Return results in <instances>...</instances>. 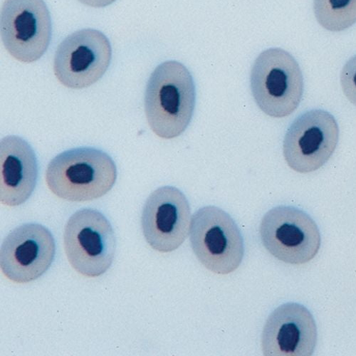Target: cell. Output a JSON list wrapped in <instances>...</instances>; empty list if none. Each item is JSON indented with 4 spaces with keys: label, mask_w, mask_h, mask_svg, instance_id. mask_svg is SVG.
I'll return each mask as SVG.
<instances>
[{
    "label": "cell",
    "mask_w": 356,
    "mask_h": 356,
    "mask_svg": "<svg viewBox=\"0 0 356 356\" xmlns=\"http://www.w3.org/2000/svg\"><path fill=\"white\" fill-rule=\"evenodd\" d=\"M195 102V85L189 70L176 61L163 63L152 74L145 89L148 124L162 138L178 137L192 120Z\"/></svg>",
    "instance_id": "6da1fadb"
},
{
    "label": "cell",
    "mask_w": 356,
    "mask_h": 356,
    "mask_svg": "<svg viewBox=\"0 0 356 356\" xmlns=\"http://www.w3.org/2000/svg\"><path fill=\"white\" fill-rule=\"evenodd\" d=\"M117 168L105 152L94 147L74 148L49 163L46 181L57 197L70 202L100 198L113 187Z\"/></svg>",
    "instance_id": "7a4b0ae2"
},
{
    "label": "cell",
    "mask_w": 356,
    "mask_h": 356,
    "mask_svg": "<svg viewBox=\"0 0 356 356\" xmlns=\"http://www.w3.org/2000/svg\"><path fill=\"white\" fill-rule=\"evenodd\" d=\"M251 90L266 115L284 118L300 104L304 78L298 62L288 51L272 48L261 52L251 71Z\"/></svg>",
    "instance_id": "3957f363"
},
{
    "label": "cell",
    "mask_w": 356,
    "mask_h": 356,
    "mask_svg": "<svg viewBox=\"0 0 356 356\" xmlns=\"http://www.w3.org/2000/svg\"><path fill=\"white\" fill-rule=\"evenodd\" d=\"M191 248L201 264L218 275L235 271L245 256L243 236L232 218L216 206L196 211L190 227Z\"/></svg>",
    "instance_id": "277c9868"
},
{
    "label": "cell",
    "mask_w": 356,
    "mask_h": 356,
    "mask_svg": "<svg viewBox=\"0 0 356 356\" xmlns=\"http://www.w3.org/2000/svg\"><path fill=\"white\" fill-rule=\"evenodd\" d=\"M64 243L70 264L85 277L103 275L113 261L115 233L108 219L97 210L85 209L74 213L67 222Z\"/></svg>",
    "instance_id": "5b68a950"
},
{
    "label": "cell",
    "mask_w": 356,
    "mask_h": 356,
    "mask_svg": "<svg viewBox=\"0 0 356 356\" xmlns=\"http://www.w3.org/2000/svg\"><path fill=\"white\" fill-rule=\"evenodd\" d=\"M259 232L266 250L286 264H306L316 257L321 248V237L316 223L298 207H274L263 217Z\"/></svg>",
    "instance_id": "8992f818"
},
{
    "label": "cell",
    "mask_w": 356,
    "mask_h": 356,
    "mask_svg": "<svg viewBox=\"0 0 356 356\" xmlns=\"http://www.w3.org/2000/svg\"><path fill=\"white\" fill-rule=\"evenodd\" d=\"M339 139V128L333 115L322 109L308 111L296 118L287 130L284 159L296 172H314L332 156Z\"/></svg>",
    "instance_id": "52a82bcc"
},
{
    "label": "cell",
    "mask_w": 356,
    "mask_h": 356,
    "mask_svg": "<svg viewBox=\"0 0 356 356\" xmlns=\"http://www.w3.org/2000/svg\"><path fill=\"white\" fill-rule=\"evenodd\" d=\"M0 28L6 49L23 63L39 60L51 40V16L44 0H6Z\"/></svg>",
    "instance_id": "ba28073f"
},
{
    "label": "cell",
    "mask_w": 356,
    "mask_h": 356,
    "mask_svg": "<svg viewBox=\"0 0 356 356\" xmlns=\"http://www.w3.org/2000/svg\"><path fill=\"white\" fill-rule=\"evenodd\" d=\"M112 57L108 39L94 29H83L58 45L54 62L56 77L65 86H91L105 74Z\"/></svg>",
    "instance_id": "9c48e42d"
},
{
    "label": "cell",
    "mask_w": 356,
    "mask_h": 356,
    "mask_svg": "<svg viewBox=\"0 0 356 356\" xmlns=\"http://www.w3.org/2000/svg\"><path fill=\"white\" fill-rule=\"evenodd\" d=\"M56 245L51 232L37 223L23 224L13 229L0 250V266L10 280L17 284L41 277L54 259Z\"/></svg>",
    "instance_id": "30bf717a"
},
{
    "label": "cell",
    "mask_w": 356,
    "mask_h": 356,
    "mask_svg": "<svg viewBox=\"0 0 356 356\" xmlns=\"http://www.w3.org/2000/svg\"><path fill=\"white\" fill-rule=\"evenodd\" d=\"M191 220V207L186 195L175 187H162L152 193L145 203L141 218L143 233L154 250L171 252L187 238Z\"/></svg>",
    "instance_id": "8fae6325"
},
{
    "label": "cell",
    "mask_w": 356,
    "mask_h": 356,
    "mask_svg": "<svg viewBox=\"0 0 356 356\" xmlns=\"http://www.w3.org/2000/svg\"><path fill=\"white\" fill-rule=\"evenodd\" d=\"M317 343V328L311 312L298 303H286L267 318L261 336L266 356H309Z\"/></svg>",
    "instance_id": "7c38bea8"
},
{
    "label": "cell",
    "mask_w": 356,
    "mask_h": 356,
    "mask_svg": "<svg viewBox=\"0 0 356 356\" xmlns=\"http://www.w3.org/2000/svg\"><path fill=\"white\" fill-rule=\"evenodd\" d=\"M38 165L33 147L22 138L10 136L0 143V201L10 207L24 203L33 193Z\"/></svg>",
    "instance_id": "4fadbf2b"
},
{
    "label": "cell",
    "mask_w": 356,
    "mask_h": 356,
    "mask_svg": "<svg viewBox=\"0 0 356 356\" xmlns=\"http://www.w3.org/2000/svg\"><path fill=\"white\" fill-rule=\"evenodd\" d=\"M318 22L331 32H341L356 22V0H314Z\"/></svg>",
    "instance_id": "5bb4252c"
},
{
    "label": "cell",
    "mask_w": 356,
    "mask_h": 356,
    "mask_svg": "<svg viewBox=\"0 0 356 356\" xmlns=\"http://www.w3.org/2000/svg\"><path fill=\"white\" fill-rule=\"evenodd\" d=\"M341 84L343 94L356 106V55L343 66L341 73Z\"/></svg>",
    "instance_id": "9a60e30c"
},
{
    "label": "cell",
    "mask_w": 356,
    "mask_h": 356,
    "mask_svg": "<svg viewBox=\"0 0 356 356\" xmlns=\"http://www.w3.org/2000/svg\"><path fill=\"white\" fill-rule=\"evenodd\" d=\"M82 4L95 8H102L113 4L115 0H79Z\"/></svg>",
    "instance_id": "2e32d148"
}]
</instances>
